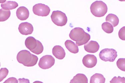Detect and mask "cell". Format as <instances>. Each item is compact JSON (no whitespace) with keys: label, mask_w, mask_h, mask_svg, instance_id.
<instances>
[{"label":"cell","mask_w":125,"mask_h":83,"mask_svg":"<svg viewBox=\"0 0 125 83\" xmlns=\"http://www.w3.org/2000/svg\"><path fill=\"white\" fill-rule=\"evenodd\" d=\"M38 59L37 56L31 54L26 50L20 51L17 55V61L27 67L34 66L37 64Z\"/></svg>","instance_id":"cell-1"},{"label":"cell","mask_w":125,"mask_h":83,"mask_svg":"<svg viewBox=\"0 0 125 83\" xmlns=\"http://www.w3.org/2000/svg\"><path fill=\"white\" fill-rule=\"evenodd\" d=\"M25 44L26 48L35 54H40L43 51V46L40 41L31 36L27 37L25 40Z\"/></svg>","instance_id":"cell-2"},{"label":"cell","mask_w":125,"mask_h":83,"mask_svg":"<svg viewBox=\"0 0 125 83\" xmlns=\"http://www.w3.org/2000/svg\"><path fill=\"white\" fill-rule=\"evenodd\" d=\"M90 9L92 14L95 17H98L104 16L108 9L106 4L102 1H96L93 2Z\"/></svg>","instance_id":"cell-3"},{"label":"cell","mask_w":125,"mask_h":83,"mask_svg":"<svg viewBox=\"0 0 125 83\" xmlns=\"http://www.w3.org/2000/svg\"><path fill=\"white\" fill-rule=\"evenodd\" d=\"M51 18L53 22L58 26H64L67 23V18L65 14L60 11L53 12Z\"/></svg>","instance_id":"cell-4"},{"label":"cell","mask_w":125,"mask_h":83,"mask_svg":"<svg viewBox=\"0 0 125 83\" xmlns=\"http://www.w3.org/2000/svg\"><path fill=\"white\" fill-rule=\"evenodd\" d=\"M99 56L104 62H114L117 56V52L114 49L105 48L101 51Z\"/></svg>","instance_id":"cell-5"},{"label":"cell","mask_w":125,"mask_h":83,"mask_svg":"<svg viewBox=\"0 0 125 83\" xmlns=\"http://www.w3.org/2000/svg\"><path fill=\"white\" fill-rule=\"evenodd\" d=\"M86 33L83 28L76 27L71 31L69 36L72 40L76 42V44L77 46L84 39Z\"/></svg>","instance_id":"cell-6"},{"label":"cell","mask_w":125,"mask_h":83,"mask_svg":"<svg viewBox=\"0 0 125 83\" xmlns=\"http://www.w3.org/2000/svg\"><path fill=\"white\" fill-rule=\"evenodd\" d=\"M51 9L47 5L42 3H38L33 7V12L37 16H46L50 14Z\"/></svg>","instance_id":"cell-7"},{"label":"cell","mask_w":125,"mask_h":83,"mask_svg":"<svg viewBox=\"0 0 125 83\" xmlns=\"http://www.w3.org/2000/svg\"><path fill=\"white\" fill-rule=\"evenodd\" d=\"M54 58L51 55H46L41 57L39 63L40 68L43 70L49 69L53 66L55 64Z\"/></svg>","instance_id":"cell-8"},{"label":"cell","mask_w":125,"mask_h":83,"mask_svg":"<svg viewBox=\"0 0 125 83\" xmlns=\"http://www.w3.org/2000/svg\"><path fill=\"white\" fill-rule=\"evenodd\" d=\"M83 65L87 68H92L95 66L97 63V59L94 55L87 54L83 57Z\"/></svg>","instance_id":"cell-9"},{"label":"cell","mask_w":125,"mask_h":83,"mask_svg":"<svg viewBox=\"0 0 125 83\" xmlns=\"http://www.w3.org/2000/svg\"><path fill=\"white\" fill-rule=\"evenodd\" d=\"M18 29L20 33L23 35L32 34L33 31L32 25L27 22L21 23L19 25Z\"/></svg>","instance_id":"cell-10"},{"label":"cell","mask_w":125,"mask_h":83,"mask_svg":"<svg viewBox=\"0 0 125 83\" xmlns=\"http://www.w3.org/2000/svg\"><path fill=\"white\" fill-rule=\"evenodd\" d=\"M16 16L21 20H26L29 17L30 13L28 9L24 6H21L18 8L16 11Z\"/></svg>","instance_id":"cell-11"},{"label":"cell","mask_w":125,"mask_h":83,"mask_svg":"<svg viewBox=\"0 0 125 83\" xmlns=\"http://www.w3.org/2000/svg\"><path fill=\"white\" fill-rule=\"evenodd\" d=\"M99 47L98 43L95 41H90L84 45V48L86 51L92 53H94L98 51Z\"/></svg>","instance_id":"cell-12"},{"label":"cell","mask_w":125,"mask_h":83,"mask_svg":"<svg viewBox=\"0 0 125 83\" xmlns=\"http://www.w3.org/2000/svg\"><path fill=\"white\" fill-rule=\"evenodd\" d=\"M53 55L57 59L62 60L65 56V52L63 48L59 45L55 46L52 50Z\"/></svg>","instance_id":"cell-13"},{"label":"cell","mask_w":125,"mask_h":83,"mask_svg":"<svg viewBox=\"0 0 125 83\" xmlns=\"http://www.w3.org/2000/svg\"><path fill=\"white\" fill-rule=\"evenodd\" d=\"M65 45L70 52L76 54L79 52L78 46L74 42L70 40H67L65 42Z\"/></svg>","instance_id":"cell-14"},{"label":"cell","mask_w":125,"mask_h":83,"mask_svg":"<svg viewBox=\"0 0 125 83\" xmlns=\"http://www.w3.org/2000/svg\"><path fill=\"white\" fill-rule=\"evenodd\" d=\"M70 83H88V79L85 75L83 74H78L71 80Z\"/></svg>","instance_id":"cell-15"},{"label":"cell","mask_w":125,"mask_h":83,"mask_svg":"<svg viewBox=\"0 0 125 83\" xmlns=\"http://www.w3.org/2000/svg\"><path fill=\"white\" fill-rule=\"evenodd\" d=\"M105 78L104 75L101 74H95L91 77L90 83H104Z\"/></svg>","instance_id":"cell-16"},{"label":"cell","mask_w":125,"mask_h":83,"mask_svg":"<svg viewBox=\"0 0 125 83\" xmlns=\"http://www.w3.org/2000/svg\"><path fill=\"white\" fill-rule=\"evenodd\" d=\"M106 21L110 22L114 27L117 26L119 22L118 17L116 15L113 14H109L106 16Z\"/></svg>","instance_id":"cell-17"},{"label":"cell","mask_w":125,"mask_h":83,"mask_svg":"<svg viewBox=\"0 0 125 83\" xmlns=\"http://www.w3.org/2000/svg\"><path fill=\"white\" fill-rule=\"evenodd\" d=\"M18 6V3L13 1H7L1 5L2 9L6 10L13 9H16Z\"/></svg>","instance_id":"cell-18"},{"label":"cell","mask_w":125,"mask_h":83,"mask_svg":"<svg viewBox=\"0 0 125 83\" xmlns=\"http://www.w3.org/2000/svg\"><path fill=\"white\" fill-rule=\"evenodd\" d=\"M0 21H5L10 18L11 15L10 10H4L1 9L0 10Z\"/></svg>","instance_id":"cell-19"},{"label":"cell","mask_w":125,"mask_h":83,"mask_svg":"<svg viewBox=\"0 0 125 83\" xmlns=\"http://www.w3.org/2000/svg\"><path fill=\"white\" fill-rule=\"evenodd\" d=\"M102 26L103 30L107 33H112L114 31V27L113 25L108 22L104 23L102 24Z\"/></svg>","instance_id":"cell-20"},{"label":"cell","mask_w":125,"mask_h":83,"mask_svg":"<svg viewBox=\"0 0 125 83\" xmlns=\"http://www.w3.org/2000/svg\"><path fill=\"white\" fill-rule=\"evenodd\" d=\"M117 66L121 71L125 72V59L120 58L116 62Z\"/></svg>","instance_id":"cell-21"},{"label":"cell","mask_w":125,"mask_h":83,"mask_svg":"<svg viewBox=\"0 0 125 83\" xmlns=\"http://www.w3.org/2000/svg\"><path fill=\"white\" fill-rule=\"evenodd\" d=\"M9 71L8 69L6 68H1L0 72V82L2 81L6 78L8 75Z\"/></svg>","instance_id":"cell-22"},{"label":"cell","mask_w":125,"mask_h":83,"mask_svg":"<svg viewBox=\"0 0 125 83\" xmlns=\"http://www.w3.org/2000/svg\"><path fill=\"white\" fill-rule=\"evenodd\" d=\"M110 83H125V78L124 77H121L120 76H118V77H116V76H115L112 80L110 81Z\"/></svg>","instance_id":"cell-23"},{"label":"cell","mask_w":125,"mask_h":83,"mask_svg":"<svg viewBox=\"0 0 125 83\" xmlns=\"http://www.w3.org/2000/svg\"><path fill=\"white\" fill-rule=\"evenodd\" d=\"M118 36L122 40L125 41V26L122 27L118 32Z\"/></svg>","instance_id":"cell-24"},{"label":"cell","mask_w":125,"mask_h":83,"mask_svg":"<svg viewBox=\"0 0 125 83\" xmlns=\"http://www.w3.org/2000/svg\"><path fill=\"white\" fill-rule=\"evenodd\" d=\"M4 83H18V81L17 79L15 77H10L7 79L6 81L4 82Z\"/></svg>","instance_id":"cell-25"},{"label":"cell","mask_w":125,"mask_h":83,"mask_svg":"<svg viewBox=\"0 0 125 83\" xmlns=\"http://www.w3.org/2000/svg\"><path fill=\"white\" fill-rule=\"evenodd\" d=\"M19 83H30L29 79H25L23 78L22 79L20 78L19 79Z\"/></svg>","instance_id":"cell-26"},{"label":"cell","mask_w":125,"mask_h":83,"mask_svg":"<svg viewBox=\"0 0 125 83\" xmlns=\"http://www.w3.org/2000/svg\"><path fill=\"white\" fill-rule=\"evenodd\" d=\"M6 0H0V3H3L5 2L6 1Z\"/></svg>","instance_id":"cell-27"},{"label":"cell","mask_w":125,"mask_h":83,"mask_svg":"<svg viewBox=\"0 0 125 83\" xmlns=\"http://www.w3.org/2000/svg\"><path fill=\"white\" fill-rule=\"evenodd\" d=\"M119 1H125V0H119Z\"/></svg>","instance_id":"cell-28"}]
</instances>
